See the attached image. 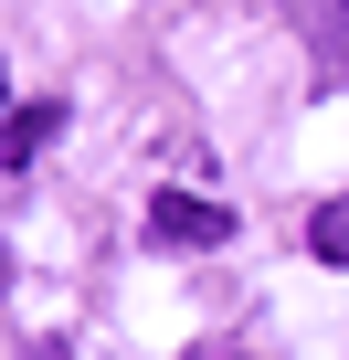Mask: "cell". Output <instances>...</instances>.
<instances>
[{"label":"cell","mask_w":349,"mask_h":360,"mask_svg":"<svg viewBox=\"0 0 349 360\" xmlns=\"http://www.w3.org/2000/svg\"><path fill=\"white\" fill-rule=\"evenodd\" d=\"M148 244H159V255H223V244H233V212L202 202V191H159V202H148Z\"/></svg>","instance_id":"1"},{"label":"cell","mask_w":349,"mask_h":360,"mask_svg":"<svg viewBox=\"0 0 349 360\" xmlns=\"http://www.w3.org/2000/svg\"><path fill=\"white\" fill-rule=\"evenodd\" d=\"M286 22L307 32V53H317V85H338V75H349V0H286Z\"/></svg>","instance_id":"2"},{"label":"cell","mask_w":349,"mask_h":360,"mask_svg":"<svg viewBox=\"0 0 349 360\" xmlns=\"http://www.w3.org/2000/svg\"><path fill=\"white\" fill-rule=\"evenodd\" d=\"M53 127H64V106H53V96H22V106H11V138H0V159H11V169H32Z\"/></svg>","instance_id":"3"},{"label":"cell","mask_w":349,"mask_h":360,"mask_svg":"<svg viewBox=\"0 0 349 360\" xmlns=\"http://www.w3.org/2000/svg\"><path fill=\"white\" fill-rule=\"evenodd\" d=\"M307 255H317V265H349V191L307 212Z\"/></svg>","instance_id":"4"},{"label":"cell","mask_w":349,"mask_h":360,"mask_svg":"<svg viewBox=\"0 0 349 360\" xmlns=\"http://www.w3.org/2000/svg\"><path fill=\"white\" fill-rule=\"evenodd\" d=\"M191 360H244V349H191Z\"/></svg>","instance_id":"5"}]
</instances>
